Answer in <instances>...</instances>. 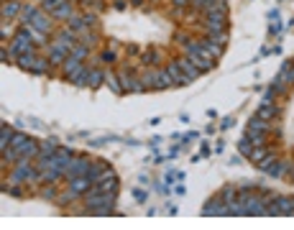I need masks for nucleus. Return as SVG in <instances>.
<instances>
[{
    "instance_id": "dca6fc26",
    "label": "nucleus",
    "mask_w": 294,
    "mask_h": 230,
    "mask_svg": "<svg viewBox=\"0 0 294 230\" xmlns=\"http://www.w3.org/2000/svg\"><path fill=\"white\" fill-rule=\"evenodd\" d=\"M90 69H92V64H87V62H82V67L70 77V82H72L74 87H90Z\"/></svg>"
},
{
    "instance_id": "1a4fd4ad",
    "label": "nucleus",
    "mask_w": 294,
    "mask_h": 230,
    "mask_svg": "<svg viewBox=\"0 0 294 230\" xmlns=\"http://www.w3.org/2000/svg\"><path fill=\"white\" fill-rule=\"evenodd\" d=\"M51 41H57V44H62L64 49H70V54H72V49L79 44V33H74L70 26H64V28H59L57 33H54V39Z\"/></svg>"
},
{
    "instance_id": "72a5a7b5",
    "label": "nucleus",
    "mask_w": 294,
    "mask_h": 230,
    "mask_svg": "<svg viewBox=\"0 0 294 230\" xmlns=\"http://www.w3.org/2000/svg\"><path fill=\"white\" fill-rule=\"evenodd\" d=\"M105 77H108L105 69L92 67V69H90V87H100V84H105Z\"/></svg>"
},
{
    "instance_id": "7c9ffc66",
    "label": "nucleus",
    "mask_w": 294,
    "mask_h": 230,
    "mask_svg": "<svg viewBox=\"0 0 294 230\" xmlns=\"http://www.w3.org/2000/svg\"><path fill=\"white\" fill-rule=\"evenodd\" d=\"M276 149H269V146H253V151H251V156H248V161L251 164H258V161H264L269 153H274Z\"/></svg>"
},
{
    "instance_id": "ea45409f",
    "label": "nucleus",
    "mask_w": 294,
    "mask_h": 230,
    "mask_svg": "<svg viewBox=\"0 0 294 230\" xmlns=\"http://www.w3.org/2000/svg\"><path fill=\"white\" fill-rule=\"evenodd\" d=\"M248 138H251V144L253 146H266L269 144V138H271V133H246Z\"/></svg>"
},
{
    "instance_id": "3c124183",
    "label": "nucleus",
    "mask_w": 294,
    "mask_h": 230,
    "mask_svg": "<svg viewBox=\"0 0 294 230\" xmlns=\"http://www.w3.org/2000/svg\"><path fill=\"white\" fill-rule=\"evenodd\" d=\"M171 5H174V8H189L192 0H171Z\"/></svg>"
},
{
    "instance_id": "473e14b6",
    "label": "nucleus",
    "mask_w": 294,
    "mask_h": 230,
    "mask_svg": "<svg viewBox=\"0 0 294 230\" xmlns=\"http://www.w3.org/2000/svg\"><path fill=\"white\" fill-rule=\"evenodd\" d=\"M67 26L72 28L74 33H84V31H90V28H87V23H84V18H82V13L72 15V18L67 21Z\"/></svg>"
},
{
    "instance_id": "9d476101",
    "label": "nucleus",
    "mask_w": 294,
    "mask_h": 230,
    "mask_svg": "<svg viewBox=\"0 0 294 230\" xmlns=\"http://www.w3.org/2000/svg\"><path fill=\"white\" fill-rule=\"evenodd\" d=\"M23 10V0H3V23L18 21Z\"/></svg>"
},
{
    "instance_id": "79ce46f5",
    "label": "nucleus",
    "mask_w": 294,
    "mask_h": 230,
    "mask_svg": "<svg viewBox=\"0 0 294 230\" xmlns=\"http://www.w3.org/2000/svg\"><path fill=\"white\" fill-rule=\"evenodd\" d=\"M28 138H31L28 133H21V131H15V136L10 138V146H8V149H21V146H23Z\"/></svg>"
},
{
    "instance_id": "f03ea898",
    "label": "nucleus",
    "mask_w": 294,
    "mask_h": 230,
    "mask_svg": "<svg viewBox=\"0 0 294 230\" xmlns=\"http://www.w3.org/2000/svg\"><path fill=\"white\" fill-rule=\"evenodd\" d=\"M202 33H215V31H228V10H207L200 23Z\"/></svg>"
},
{
    "instance_id": "37998d69",
    "label": "nucleus",
    "mask_w": 294,
    "mask_h": 230,
    "mask_svg": "<svg viewBox=\"0 0 294 230\" xmlns=\"http://www.w3.org/2000/svg\"><path fill=\"white\" fill-rule=\"evenodd\" d=\"M90 51H92V49H87L84 44H77V46L72 49V57H77V59H82V62H84V59L90 57Z\"/></svg>"
},
{
    "instance_id": "f8f14e48",
    "label": "nucleus",
    "mask_w": 294,
    "mask_h": 230,
    "mask_svg": "<svg viewBox=\"0 0 294 230\" xmlns=\"http://www.w3.org/2000/svg\"><path fill=\"white\" fill-rule=\"evenodd\" d=\"M46 57L51 59V64H57V67H62V64H64V59L70 57V49H64L62 44H57V41H51V44L46 46Z\"/></svg>"
},
{
    "instance_id": "4d7b16f0",
    "label": "nucleus",
    "mask_w": 294,
    "mask_h": 230,
    "mask_svg": "<svg viewBox=\"0 0 294 230\" xmlns=\"http://www.w3.org/2000/svg\"><path fill=\"white\" fill-rule=\"evenodd\" d=\"M289 179L294 182V161H292V169H289Z\"/></svg>"
},
{
    "instance_id": "6ab92c4d",
    "label": "nucleus",
    "mask_w": 294,
    "mask_h": 230,
    "mask_svg": "<svg viewBox=\"0 0 294 230\" xmlns=\"http://www.w3.org/2000/svg\"><path fill=\"white\" fill-rule=\"evenodd\" d=\"M276 205L284 218H294V194H276Z\"/></svg>"
},
{
    "instance_id": "412c9836",
    "label": "nucleus",
    "mask_w": 294,
    "mask_h": 230,
    "mask_svg": "<svg viewBox=\"0 0 294 230\" xmlns=\"http://www.w3.org/2000/svg\"><path fill=\"white\" fill-rule=\"evenodd\" d=\"M72 15H77L72 0H64V3H62V5H59V8L51 13V18H54V21H70Z\"/></svg>"
},
{
    "instance_id": "09e8293b",
    "label": "nucleus",
    "mask_w": 294,
    "mask_h": 230,
    "mask_svg": "<svg viewBox=\"0 0 294 230\" xmlns=\"http://www.w3.org/2000/svg\"><path fill=\"white\" fill-rule=\"evenodd\" d=\"M74 197H79V194H77V192H72V189H67V194H62V197H59V205H67V202H72Z\"/></svg>"
},
{
    "instance_id": "b1692460",
    "label": "nucleus",
    "mask_w": 294,
    "mask_h": 230,
    "mask_svg": "<svg viewBox=\"0 0 294 230\" xmlns=\"http://www.w3.org/2000/svg\"><path fill=\"white\" fill-rule=\"evenodd\" d=\"M276 164H279V153L274 151V153H269L264 161L253 164V166H256L258 171H264V174H269V176H271V174H274V169H276Z\"/></svg>"
},
{
    "instance_id": "58836bf2",
    "label": "nucleus",
    "mask_w": 294,
    "mask_h": 230,
    "mask_svg": "<svg viewBox=\"0 0 294 230\" xmlns=\"http://www.w3.org/2000/svg\"><path fill=\"white\" fill-rule=\"evenodd\" d=\"M169 87H174L171 75H169L166 69H159V84H156V90H169Z\"/></svg>"
},
{
    "instance_id": "8fccbe9b",
    "label": "nucleus",
    "mask_w": 294,
    "mask_h": 230,
    "mask_svg": "<svg viewBox=\"0 0 294 230\" xmlns=\"http://www.w3.org/2000/svg\"><path fill=\"white\" fill-rule=\"evenodd\" d=\"M8 192H10L13 197H23V187H21V184H13V187H10Z\"/></svg>"
},
{
    "instance_id": "f704fd0d",
    "label": "nucleus",
    "mask_w": 294,
    "mask_h": 230,
    "mask_svg": "<svg viewBox=\"0 0 294 230\" xmlns=\"http://www.w3.org/2000/svg\"><path fill=\"white\" fill-rule=\"evenodd\" d=\"M105 84L110 87V92H113V95H126V92H123V84H120V79H118V75L108 72V77H105Z\"/></svg>"
},
{
    "instance_id": "c85d7f7f",
    "label": "nucleus",
    "mask_w": 294,
    "mask_h": 230,
    "mask_svg": "<svg viewBox=\"0 0 294 230\" xmlns=\"http://www.w3.org/2000/svg\"><path fill=\"white\" fill-rule=\"evenodd\" d=\"M59 149V144L54 141V138H49V141H39V156H44V158H51L54 153Z\"/></svg>"
},
{
    "instance_id": "c756f323",
    "label": "nucleus",
    "mask_w": 294,
    "mask_h": 230,
    "mask_svg": "<svg viewBox=\"0 0 294 230\" xmlns=\"http://www.w3.org/2000/svg\"><path fill=\"white\" fill-rule=\"evenodd\" d=\"M15 136V131L8 126V123H0V151H5L10 146V138Z\"/></svg>"
},
{
    "instance_id": "a211bd4d",
    "label": "nucleus",
    "mask_w": 294,
    "mask_h": 230,
    "mask_svg": "<svg viewBox=\"0 0 294 230\" xmlns=\"http://www.w3.org/2000/svg\"><path fill=\"white\" fill-rule=\"evenodd\" d=\"M23 28H26V33L31 36V41H33V44H36L39 49H44V46H49V44H51V41H49V33H44V31H39L36 26H31V23H26Z\"/></svg>"
},
{
    "instance_id": "7ed1b4c3",
    "label": "nucleus",
    "mask_w": 294,
    "mask_h": 230,
    "mask_svg": "<svg viewBox=\"0 0 294 230\" xmlns=\"http://www.w3.org/2000/svg\"><path fill=\"white\" fill-rule=\"evenodd\" d=\"M266 205H269L266 197H264L261 189L256 187V192H253V194L246 200V205H243V207H246V218H264V215H266Z\"/></svg>"
},
{
    "instance_id": "cd10ccee",
    "label": "nucleus",
    "mask_w": 294,
    "mask_h": 230,
    "mask_svg": "<svg viewBox=\"0 0 294 230\" xmlns=\"http://www.w3.org/2000/svg\"><path fill=\"white\" fill-rule=\"evenodd\" d=\"M141 82H144V87H146V90H156V84H159V69L146 67V72L141 75Z\"/></svg>"
},
{
    "instance_id": "6e6d98bb",
    "label": "nucleus",
    "mask_w": 294,
    "mask_h": 230,
    "mask_svg": "<svg viewBox=\"0 0 294 230\" xmlns=\"http://www.w3.org/2000/svg\"><path fill=\"white\" fill-rule=\"evenodd\" d=\"M126 5H128V3H126V0H115V8H118V10H123V8H126Z\"/></svg>"
},
{
    "instance_id": "0eeeda50",
    "label": "nucleus",
    "mask_w": 294,
    "mask_h": 230,
    "mask_svg": "<svg viewBox=\"0 0 294 230\" xmlns=\"http://www.w3.org/2000/svg\"><path fill=\"white\" fill-rule=\"evenodd\" d=\"M274 120H264V118H258V115H251V120H248V126H246V133H282L276 126H271Z\"/></svg>"
},
{
    "instance_id": "a18cd8bd",
    "label": "nucleus",
    "mask_w": 294,
    "mask_h": 230,
    "mask_svg": "<svg viewBox=\"0 0 294 230\" xmlns=\"http://www.w3.org/2000/svg\"><path fill=\"white\" fill-rule=\"evenodd\" d=\"M115 59H118V54H115L113 49H105V51L100 54V62H102V64H113Z\"/></svg>"
},
{
    "instance_id": "5fc2aeb1",
    "label": "nucleus",
    "mask_w": 294,
    "mask_h": 230,
    "mask_svg": "<svg viewBox=\"0 0 294 230\" xmlns=\"http://www.w3.org/2000/svg\"><path fill=\"white\" fill-rule=\"evenodd\" d=\"M133 194H136V200H139V202H146V194H144V192H141V189H136V192H133Z\"/></svg>"
},
{
    "instance_id": "4c0bfd02",
    "label": "nucleus",
    "mask_w": 294,
    "mask_h": 230,
    "mask_svg": "<svg viewBox=\"0 0 294 230\" xmlns=\"http://www.w3.org/2000/svg\"><path fill=\"white\" fill-rule=\"evenodd\" d=\"M97 41H100V39H97V33H90V31L79 33V44H84V46H87V49H92V51L97 49Z\"/></svg>"
},
{
    "instance_id": "5701e85b",
    "label": "nucleus",
    "mask_w": 294,
    "mask_h": 230,
    "mask_svg": "<svg viewBox=\"0 0 294 230\" xmlns=\"http://www.w3.org/2000/svg\"><path fill=\"white\" fill-rule=\"evenodd\" d=\"M39 10H41V5H39V3H33V0L23 3V10H21V18H18V23H21V26L31 23V18H33V15H36Z\"/></svg>"
},
{
    "instance_id": "20e7f679",
    "label": "nucleus",
    "mask_w": 294,
    "mask_h": 230,
    "mask_svg": "<svg viewBox=\"0 0 294 230\" xmlns=\"http://www.w3.org/2000/svg\"><path fill=\"white\" fill-rule=\"evenodd\" d=\"M90 166H92V158H90V153H77V156L72 158V164L67 166V171H64V179H74V176H87Z\"/></svg>"
},
{
    "instance_id": "a878e982",
    "label": "nucleus",
    "mask_w": 294,
    "mask_h": 230,
    "mask_svg": "<svg viewBox=\"0 0 294 230\" xmlns=\"http://www.w3.org/2000/svg\"><path fill=\"white\" fill-rule=\"evenodd\" d=\"M39 54H41V49H39V51H31V54H23V57L15 59V64H18L23 72H31L33 64H36V59H39Z\"/></svg>"
},
{
    "instance_id": "a19ab883",
    "label": "nucleus",
    "mask_w": 294,
    "mask_h": 230,
    "mask_svg": "<svg viewBox=\"0 0 294 230\" xmlns=\"http://www.w3.org/2000/svg\"><path fill=\"white\" fill-rule=\"evenodd\" d=\"M251 151H253V144H251V138H248V136H243V138L238 141V153L248 158V156H251Z\"/></svg>"
},
{
    "instance_id": "423d86ee",
    "label": "nucleus",
    "mask_w": 294,
    "mask_h": 230,
    "mask_svg": "<svg viewBox=\"0 0 294 230\" xmlns=\"http://www.w3.org/2000/svg\"><path fill=\"white\" fill-rule=\"evenodd\" d=\"M202 215H205V218H228V205L222 202L220 194H215V197H210V200L205 202Z\"/></svg>"
},
{
    "instance_id": "f257e3e1",
    "label": "nucleus",
    "mask_w": 294,
    "mask_h": 230,
    "mask_svg": "<svg viewBox=\"0 0 294 230\" xmlns=\"http://www.w3.org/2000/svg\"><path fill=\"white\" fill-rule=\"evenodd\" d=\"M8 51H10V57H13V59H18V57H23V54L39 51V46L31 41V36H28V33H26V28L21 26V28L13 33V39H10V44H8Z\"/></svg>"
},
{
    "instance_id": "e433bc0d",
    "label": "nucleus",
    "mask_w": 294,
    "mask_h": 230,
    "mask_svg": "<svg viewBox=\"0 0 294 230\" xmlns=\"http://www.w3.org/2000/svg\"><path fill=\"white\" fill-rule=\"evenodd\" d=\"M289 169H292V161L289 158H279V164H276V169H274V179H282V176H289Z\"/></svg>"
},
{
    "instance_id": "c03bdc74",
    "label": "nucleus",
    "mask_w": 294,
    "mask_h": 230,
    "mask_svg": "<svg viewBox=\"0 0 294 230\" xmlns=\"http://www.w3.org/2000/svg\"><path fill=\"white\" fill-rule=\"evenodd\" d=\"M215 44H220V46H228V31H215V33H207Z\"/></svg>"
},
{
    "instance_id": "6e6552de",
    "label": "nucleus",
    "mask_w": 294,
    "mask_h": 230,
    "mask_svg": "<svg viewBox=\"0 0 294 230\" xmlns=\"http://www.w3.org/2000/svg\"><path fill=\"white\" fill-rule=\"evenodd\" d=\"M115 169L108 164V161H92V166H90V171H87V179L92 182V184H97V182H102L105 176H110Z\"/></svg>"
},
{
    "instance_id": "de8ad7c7",
    "label": "nucleus",
    "mask_w": 294,
    "mask_h": 230,
    "mask_svg": "<svg viewBox=\"0 0 294 230\" xmlns=\"http://www.w3.org/2000/svg\"><path fill=\"white\" fill-rule=\"evenodd\" d=\"M39 197H41V200H54V197H57V189L49 184V187H44V189L39 192Z\"/></svg>"
},
{
    "instance_id": "c9c22d12",
    "label": "nucleus",
    "mask_w": 294,
    "mask_h": 230,
    "mask_svg": "<svg viewBox=\"0 0 294 230\" xmlns=\"http://www.w3.org/2000/svg\"><path fill=\"white\" fill-rule=\"evenodd\" d=\"M222 197V202L228 205V202H233V200H238V187H233V184H222L220 192H218Z\"/></svg>"
},
{
    "instance_id": "4be33fe9",
    "label": "nucleus",
    "mask_w": 294,
    "mask_h": 230,
    "mask_svg": "<svg viewBox=\"0 0 294 230\" xmlns=\"http://www.w3.org/2000/svg\"><path fill=\"white\" fill-rule=\"evenodd\" d=\"M67 187L82 197L84 192H90V189H92V182H90L87 176H74V179H67Z\"/></svg>"
},
{
    "instance_id": "ddd939ff",
    "label": "nucleus",
    "mask_w": 294,
    "mask_h": 230,
    "mask_svg": "<svg viewBox=\"0 0 294 230\" xmlns=\"http://www.w3.org/2000/svg\"><path fill=\"white\" fill-rule=\"evenodd\" d=\"M31 26H36V28L44 31V33H51V31H54V18H51V13L39 10V13L31 18Z\"/></svg>"
},
{
    "instance_id": "bb28decb",
    "label": "nucleus",
    "mask_w": 294,
    "mask_h": 230,
    "mask_svg": "<svg viewBox=\"0 0 294 230\" xmlns=\"http://www.w3.org/2000/svg\"><path fill=\"white\" fill-rule=\"evenodd\" d=\"M18 153H21V158H31V161H33V158L39 156V141L28 138V141H26V144L18 149Z\"/></svg>"
},
{
    "instance_id": "39448f33",
    "label": "nucleus",
    "mask_w": 294,
    "mask_h": 230,
    "mask_svg": "<svg viewBox=\"0 0 294 230\" xmlns=\"http://www.w3.org/2000/svg\"><path fill=\"white\" fill-rule=\"evenodd\" d=\"M118 79H120V84H123V92H146L141 77L136 75L131 67H123V69L118 72Z\"/></svg>"
},
{
    "instance_id": "603ef678",
    "label": "nucleus",
    "mask_w": 294,
    "mask_h": 230,
    "mask_svg": "<svg viewBox=\"0 0 294 230\" xmlns=\"http://www.w3.org/2000/svg\"><path fill=\"white\" fill-rule=\"evenodd\" d=\"M233 126H235V120H233V118H222V123H220L222 131H228V128H233Z\"/></svg>"
},
{
    "instance_id": "393cba45",
    "label": "nucleus",
    "mask_w": 294,
    "mask_h": 230,
    "mask_svg": "<svg viewBox=\"0 0 294 230\" xmlns=\"http://www.w3.org/2000/svg\"><path fill=\"white\" fill-rule=\"evenodd\" d=\"M79 67H82V59H77V57L70 54V57L64 59V64H62V79H70V77H72Z\"/></svg>"
},
{
    "instance_id": "2eb2a0df",
    "label": "nucleus",
    "mask_w": 294,
    "mask_h": 230,
    "mask_svg": "<svg viewBox=\"0 0 294 230\" xmlns=\"http://www.w3.org/2000/svg\"><path fill=\"white\" fill-rule=\"evenodd\" d=\"M174 62H177V67H179V69H182V72H184V75L189 77V79H192V82H195V79H197V77L202 75V72H200V69H197V67H195V64H192V59H189V57H187V54H182V57H174Z\"/></svg>"
},
{
    "instance_id": "13d9d810",
    "label": "nucleus",
    "mask_w": 294,
    "mask_h": 230,
    "mask_svg": "<svg viewBox=\"0 0 294 230\" xmlns=\"http://www.w3.org/2000/svg\"><path fill=\"white\" fill-rule=\"evenodd\" d=\"M292 64H294V59H292Z\"/></svg>"
},
{
    "instance_id": "9b49d317",
    "label": "nucleus",
    "mask_w": 294,
    "mask_h": 230,
    "mask_svg": "<svg viewBox=\"0 0 294 230\" xmlns=\"http://www.w3.org/2000/svg\"><path fill=\"white\" fill-rule=\"evenodd\" d=\"M197 41H200V46L205 49V54H207L210 59H215V62L220 59V57H222V51H225V46H220V44H215V41H213V39H210L207 33H202V36H200Z\"/></svg>"
},
{
    "instance_id": "f3484780",
    "label": "nucleus",
    "mask_w": 294,
    "mask_h": 230,
    "mask_svg": "<svg viewBox=\"0 0 294 230\" xmlns=\"http://www.w3.org/2000/svg\"><path fill=\"white\" fill-rule=\"evenodd\" d=\"M31 75H46V77H54V64H51V59H49L46 54H39V59H36V64H33Z\"/></svg>"
},
{
    "instance_id": "4468645a",
    "label": "nucleus",
    "mask_w": 294,
    "mask_h": 230,
    "mask_svg": "<svg viewBox=\"0 0 294 230\" xmlns=\"http://www.w3.org/2000/svg\"><path fill=\"white\" fill-rule=\"evenodd\" d=\"M169 75H171V79H174V87H187V84H192V79L184 75L179 67H177V62L171 59V62H166V67H164Z\"/></svg>"
},
{
    "instance_id": "864d4df0",
    "label": "nucleus",
    "mask_w": 294,
    "mask_h": 230,
    "mask_svg": "<svg viewBox=\"0 0 294 230\" xmlns=\"http://www.w3.org/2000/svg\"><path fill=\"white\" fill-rule=\"evenodd\" d=\"M0 36H3V41H5V39H13V36H10V28H8V23H3V28H0Z\"/></svg>"
},
{
    "instance_id": "49530a36",
    "label": "nucleus",
    "mask_w": 294,
    "mask_h": 230,
    "mask_svg": "<svg viewBox=\"0 0 294 230\" xmlns=\"http://www.w3.org/2000/svg\"><path fill=\"white\" fill-rule=\"evenodd\" d=\"M82 18H84V23H87V28H97V13H82Z\"/></svg>"
},
{
    "instance_id": "aec40b11",
    "label": "nucleus",
    "mask_w": 294,
    "mask_h": 230,
    "mask_svg": "<svg viewBox=\"0 0 294 230\" xmlns=\"http://www.w3.org/2000/svg\"><path fill=\"white\" fill-rule=\"evenodd\" d=\"M256 115H258V118H264V120H276V118L282 115V108H279V105H274V102H266V105H258Z\"/></svg>"
},
{
    "instance_id": "2f4dec72",
    "label": "nucleus",
    "mask_w": 294,
    "mask_h": 230,
    "mask_svg": "<svg viewBox=\"0 0 294 230\" xmlns=\"http://www.w3.org/2000/svg\"><path fill=\"white\" fill-rule=\"evenodd\" d=\"M189 8H195L200 15H205L207 10H215V8H218V0H192Z\"/></svg>"
}]
</instances>
